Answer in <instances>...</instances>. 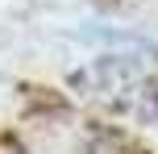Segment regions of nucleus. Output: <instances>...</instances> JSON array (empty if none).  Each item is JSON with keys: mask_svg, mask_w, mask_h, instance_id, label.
Returning a JSON list of instances; mask_svg holds the SVG:
<instances>
[{"mask_svg": "<svg viewBox=\"0 0 158 154\" xmlns=\"http://www.w3.org/2000/svg\"><path fill=\"white\" fill-rule=\"evenodd\" d=\"M79 88H87L96 100H104L108 108H121L129 117L154 121L158 117V83L146 75V67H137L125 54H104L96 58L87 71L75 75Z\"/></svg>", "mask_w": 158, "mask_h": 154, "instance_id": "1", "label": "nucleus"}, {"mask_svg": "<svg viewBox=\"0 0 158 154\" xmlns=\"http://www.w3.org/2000/svg\"><path fill=\"white\" fill-rule=\"evenodd\" d=\"M87 154H146V150L133 146L125 133H100V138L92 142V150H87Z\"/></svg>", "mask_w": 158, "mask_h": 154, "instance_id": "2", "label": "nucleus"}]
</instances>
